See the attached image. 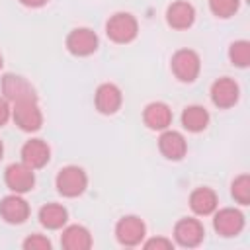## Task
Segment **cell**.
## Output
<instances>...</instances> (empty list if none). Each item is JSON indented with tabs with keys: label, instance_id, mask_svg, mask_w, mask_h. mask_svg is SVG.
Listing matches in <instances>:
<instances>
[{
	"label": "cell",
	"instance_id": "9c48e42d",
	"mask_svg": "<svg viewBox=\"0 0 250 250\" xmlns=\"http://www.w3.org/2000/svg\"><path fill=\"white\" fill-rule=\"evenodd\" d=\"M213 229L225 238L238 236L244 229V215L234 207H223L213 211Z\"/></svg>",
	"mask_w": 250,
	"mask_h": 250
},
{
	"label": "cell",
	"instance_id": "6da1fadb",
	"mask_svg": "<svg viewBox=\"0 0 250 250\" xmlns=\"http://www.w3.org/2000/svg\"><path fill=\"white\" fill-rule=\"evenodd\" d=\"M105 35L117 45L131 43L139 35V21L129 12H115L105 21Z\"/></svg>",
	"mask_w": 250,
	"mask_h": 250
},
{
	"label": "cell",
	"instance_id": "8992f818",
	"mask_svg": "<svg viewBox=\"0 0 250 250\" xmlns=\"http://www.w3.org/2000/svg\"><path fill=\"white\" fill-rule=\"evenodd\" d=\"M64 45H66L68 53L74 55V57H90L98 51L100 39H98L96 31L90 29V27H74L66 35Z\"/></svg>",
	"mask_w": 250,
	"mask_h": 250
},
{
	"label": "cell",
	"instance_id": "44dd1931",
	"mask_svg": "<svg viewBox=\"0 0 250 250\" xmlns=\"http://www.w3.org/2000/svg\"><path fill=\"white\" fill-rule=\"evenodd\" d=\"M209 119H211L209 117V111L203 105H197V104L188 105L182 111V125L189 133H201V131H205L207 125H209Z\"/></svg>",
	"mask_w": 250,
	"mask_h": 250
},
{
	"label": "cell",
	"instance_id": "3957f363",
	"mask_svg": "<svg viewBox=\"0 0 250 250\" xmlns=\"http://www.w3.org/2000/svg\"><path fill=\"white\" fill-rule=\"evenodd\" d=\"M170 68L180 82L191 84L201 72V59L193 49H178L170 59Z\"/></svg>",
	"mask_w": 250,
	"mask_h": 250
},
{
	"label": "cell",
	"instance_id": "d4e9b609",
	"mask_svg": "<svg viewBox=\"0 0 250 250\" xmlns=\"http://www.w3.org/2000/svg\"><path fill=\"white\" fill-rule=\"evenodd\" d=\"M21 246L23 250H51V240L39 232H33L23 240Z\"/></svg>",
	"mask_w": 250,
	"mask_h": 250
},
{
	"label": "cell",
	"instance_id": "30bf717a",
	"mask_svg": "<svg viewBox=\"0 0 250 250\" xmlns=\"http://www.w3.org/2000/svg\"><path fill=\"white\" fill-rule=\"evenodd\" d=\"M203 238H205L203 223L195 217H184L174 225V240L184 248H195L203 242Z\"/></svg>",
	"mask_w": 250,
	"mask_h": 250
},
{
	"label": "cell",
	"instance_id": "f546056e",
	"mask_svg": "<svg viewBox=\"0 0 250 250\" xmlns=\"http://www.w3.org/2000/svg\"><path fill=\"white\" fill-rule=\"evenodd\" d=\"M2 64H4V59H2V55H0V70H2Z\"/></svg>",
	"mask_w": 250,
	"mask_h": 250
},
{
	"label": "cell",
	"instance_id": "4fadbf2b",
	"mask_svg": "<svg viewBox=\"0 0 250 250\" xmlns=\"http://www.w3.org/2000/svg\"><path fill=\"white\" fill-rule=\"evenodd\" d=\"M0 217L8 225H21L29 219V203L20 193H10L0 201Z\"/></svg>",
	"mask_w": 250,
	"mask_h": 250
},
{
	"label": "cell",
	"instance_id": "4316f807",
	"mask_svg": "<svg viewBox=\"0 0 250 250\" xmlns=\"http://www.w3.org/2000/svg\"><path fill=\"white\" fill-rule=\"evenodd\" d=\"M10 117H12V104L4 96H0V127H4L10 121Z\"/></svg>",
	"mask_w": 250,
	"mask_h": 250
},
{
	"label": "cell",
	"instance_id": "cb8c5ba5",
	"mask_svg": "<svg viewBox=\"0 0 250 250\" xmlns=\"http://www.w3.org/2000/svg\"><path fill=\"white\" fill-rule=\"evenodd\" d=\"M240 8V0H209V10L215 18L229 20Z\"/></svg>",
	"mask_w": 250,
	"mask_h": 250
},
{
	"label": "cell",
	"instance_id": "ffe728a7",
	"mask_svg": "<svg viewBox=\"0 0 250 250\" xmlns=\"http://www.w3.org/2000/svg\"><path fill=\"white\" fill-rule=\"evenodd\" d=\"M39 223L49 230H59L68 221V211L61 203H45L37 213Z\"/></svg>",
	"mask_w": 250,
	"mask_h": 250
},
{
	"label": "cell",
	"instance_id": "83f0119b",
	"mask_svg": "<svg viewBox=\"0 0 250 250\" xmlns=\"http://www.w3.org/2000/svg\"><path fill=\"white\" fill-rule=\"evenodd\" d=\"M49 0H20V4H23L25 8H41L45 6Z\"/></svg>",
	"mask_w": 250,
	"mask_h": 250
},
{
	"label": "cell",
	"instance_id": "d6986e66",
	"mask_svg": "<svg viewBox=\"0 0 250 250\" xmlns=\"http://www.w3.org/2000/svg\"><path fill=\"white\" fill-rule=\"evenodd\" d=\"M61 246L64 250H90L92 248V234L82 225H64L61 234Z\"/></svg>",
	"mask_w": 250,
	"mask_h": 250
},
{
	"label": "cell",
	"instance_id": "9a60e30c",
	"mask_svg": "<svg viewBox=\"0 0 250 250\" xmlns=\"http://www.w3.org/2000/svg\"><path fill=\"white\" fill-rule=\"evenodd\" d=\"M51 160V146L43 139H29L21 146V162L27 164L33 170H39L47 166Z\"/></svg>",
	"mask_w": 250,
	"mask_h": 250
},
{
	"label": "cell",
	"instance_id": "ac0fdd59",
	"mask_svg": "<svg viewBox=\"0 0 250 250\" xmlns=\"http://www.w3.org/2000/svg\"><path fill=\"white\" fill-rule=\"evenodd\" d=\"M219 207V197L215 193V189L211 188H195L189 193V209L197 215V217H207L213 215V211Z\"/></svg>",
	"mask_w": 250,
	"mask_h": 250
},
{
	"label": "cell",
	"instance_id": "277c9868",
	"mask_svg": "<svg viewBox=\"0 0 250 250\" xmlns=\"http://www.w3.org/2000/svg\"><path fill=\"white\" fill-rule=\"evenodd\" d=\"M12 119L21 131L35 133L43 125V111H41L37 100L18 102V104H12Z\"/></svg>",
	"mask_w": 250,
	"mask_h": 250
},
{
	"label": "cell",
	"instance_id": "ba28073f",
	"mask_svg": "<svg viewBox=\"0 0 250 250\" xmlns=\"http://www.w3.org/2000/svg\"><path fill=\"white\" fill-rule=\"evenodd\" d=\"M2 96L10 104L37 100V94H35V88L31 86V82L20 74H14V72H8L2 76Z\"/></svg>",
	"mask_w": 250,
	"mask_h": 250
},
{
	"label": "cell",
	"instance_id": "603a6c76",
	"mask_svg": "<svg viewBox=\"0 0 250 250\" xmlns=\"http://www.w3.org/2000/svg\"><path fill=\"white\" fill-rule=\"evenodd\" d=\"M230 195L240 205H248L250 203V176L248 174H240V176H236L232 180Z\"/></svg>",
	"mask_w": 250,
	"mask_h": 250
},
{
	"label": "cell",
	"instance_id": "7a4b0ae2",
	"mask_svg": "<svg viewBox=\"0 0 250 250\" xmlns=\"http://www.w3.org/2000/svg\"><path fill=\"white\" fill-rule=\"evenodd\" d=\"M55 188L62 197H78L86 191L88 188V176L84 172V168L80 166H64L59 170L57 178H55Z\"/></svg>",
	"mask_w": 250,
	"mask_h": 250
},
{
	"label": "cell",
	"instance_id": "e0dca14e",
	"mask_svg": "<svg viewBox=\"0 0 250 250\" xmlns=\"http://www.w3.org/2000/svg\"><path fill=\"white\" fill-rule=\"evenodd\" d=\"M172 119H174L172 109L164 102H150L143 109V121L152 131H164V129H168L172 125Z\"/></svg>",
	"mask_w": 250,
	"mask_h": 250
},
{
	"label": "cell",
	"instance_id": "52a82bcc",
	"mask_svg": "<svg viewBox=\"0 0 250 250\" xmlns=\"http://www.w3.org/2000/svg\"><path fill=\"white\" fill-rule=\"evenodd\" d=\"M4 182L12 193H27L35 188V170L23 162H14L4 170Z\"/></svg>",
	"mask_w": 250,
	"mask_h": 250
},
{
	"label": "cell",
	"instance_id": "7c38bea8",
	"mask_svg": "<svg viewBox=\"0 0 250 250\" xmlns=\"http://www.w3.org/2000/svg\"><path fill=\"white\" fill-rule=\"evenodd\" d=\"M94 104H96V109L104 115H113L121 109L123 105V94L119 90L117 84L113 82H104L98 86L96 94H94Z\"/></svg>",
	"mask_w": 250,
	"mask_h": 250
},
{
	"label": "cell",
	"instance_id": "f1b7e54d",
	"mask_svg": "<svg viewBox=\"0 0 250 250\" xmlns=\"http://www.w3.org/2000/svg\"><path fill=\"white\" fill-rule=\"evenodd\" d=\"M2 156H4V143H2V139H0V160H2Z\"/></svg>",
	"mask_w": 250,
	"mask_h": 250
},
{
	"label": "cell",
	"instance_id": "8fae6325",
	"mask_svg": "<svg viewBox=\"0 0 250 250\" xmlns=\"http://www.w3.org/2000/svg\"><path fill=\"white\" fill-rule=\"evenodd\" d=\"M209 94H211V102H213L219 109H229V107H232V105L238 102V98H240V88H238V84L234 82V78H230V76H221V78H217V80L211 84Z\"/></svg>",
	"mask_w": 250,
	"mask_h": 250
},
{
	"label": "cell",
	"instance_id": "484cf974",
	"mask_svg": "<svg viewBox=\"0 0 250 250\" xmlns=\"http://www.w3.org/2000/svg\"><path fill=\"white\" fill-rule=\"evenodd\" d=\"M143 248L146 250H172L174 248V242L170 238H164V236H156V238H148L143 242Z\"/></svg>",
	"mask_w": 250,
	"mask_h": 250
},
{
	"label": "cell",
	"instance_id": "5b68a950",
	"mask_svg": "<svg viewBox=\"0 0 250 250\" xmlns=\"http://www.w3.org/2000/svg\"><path fill=\"white\" fill-rule=\"evenodd\" d=\"M146 236V225L137 215H125L115 225V238L121 246H139Z\"/></svg>",
	"mask_w": 250,
	"mask_h": 250
},
{
	"label": "cell",
	"instance_id": "2e32d148",
	"mask_svg": "<svg viewBox=\"0 0 250 250\" xmlns=\"http://www.w3.org/2000/svg\"><path fill=\"white\" fill-rule=\"evenodd\" d=\"M158 150L168 160H182L186 156V152H188V143H186L182 133H178V131L168 127L158 137Z\"/></svg>",
	"mask_w": 250,
	"mask_h": 250
},
{
	"label": "cell",
	"instance_id": "7402d4cb",
	"mask_svg": "<svg viewBox=\"0 0 250 250\" xmlns=\"http://www.w3.org/2000/svg\"><path fill=\"white\" fill-rule=\"evenodd\" d=\"M229 61L238 68H246L250 64V43L246 39H238V41L230 43Z\"/></svg>",
	"mask_w": 250,
	"mask_h": 250
},
{
	"label": "cell",
	"instance_id": "5bb4252c",
	"mask_svg": "<svg viewBox=\"0 0 250 250\" xmlns=\"http://www.w3.org/2000/svg\"><path fill=\"white\" fill-rule=\"evenodd\" d=\"M195 21V8L188 0H176L166 8V23L172 29H189Z\"/></svg>",
	"mask_w": 250,
	"mask_h": 250
}]
</instances>
